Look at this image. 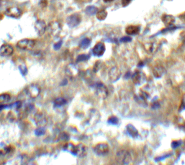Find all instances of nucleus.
Listing matches in <instances>:
<instances>
[{
  "mask_svg": "<svg viewBox=\"0 0 185 165\" xmlns=\"http://www.w3.org/2000/svg\"><path fill=\"white\" fill-rule=\"evenodd\" d=\"M39 92H40L39 89L35 85L30 86V87L29 88L28 92L30 94V96H32L33 97H37L39 94Z\"/></svg>",
  "mask_w": 185,
  "mask_h": 165,
  "instance_id": "16",
  "label": "nucleus"
},
{
  "mask_svg": "<svg viewBox=\"0 0 185 165\" xmlns=\"http://www.w3.org/2000/svg\"><path fill=\"white\" fill-rule=\"evenodd\" d=\"M116 160L119 164H129L131 161V155L129 152L126 151H121L117 153Z\"/></svg>",
  "mask_w": 185,
  "mask_h": 165,
  "instance_id": "2",
  "label": "nucleus"
},
{
  "mask_svg": "<svg viewBox=\"0 0 185 165\" xmlns=\"http://www.w3.org/2000/svg\"><path fill=\"white\" fill-rule=\"evenodd\" d=\"M61 45H62V41H59V43H58L57 44L54 45V47L55 50H59L61 46Z\"/></svg>",
  "mask_w": 185,
  "mask_h": 165,
  "instance_id": "27",
  "label": "nucleus"
},
{
  "mask_svg": "<svg viewBox=\"0 0 185 165\" xmlns=\"http://www.w3.org/2000/svg\"><path fill=\"white\" fill-rule=\"evenodd\" d=\"M105 2H112L114 0H103Z\"/></svg>",
  "mask_w": 185,
  "mask_h": 165,
  "instance_id": "31",
  "label": "nucleus"
},
{
  "mask_svg": "<svg viewBox=\"0 0 185 165\" xmlns=\"http://www.w3.org/2000/svg\"><path fill=\"white\" fill-rule=\"evenodd\" d=\"M94 151L97 155H105L107 154L109 151V147L107 143H101L95 146Z\"/></svg>",
  "mask_w": 185,
  "mask_h": 165,
  "instance_id": "5",
  "label": "nucleus"
},
{
  "mask_svg": "<svg viewBox=\"0 0 185 165\" xmlns=\"http://www.w3.org/2000/svg\"><path fill=\"white\" fill-rule=\"evenodd\" d=\"M10 96L8 94H2L0 95V102H4L9 101Z\"/></svg>",
  "mask_w": 185,
  "mask_h": 165,
  "instance_id": "24",
  "label": "nucleus"
},
{
  "mask_svg": "<svg viewBox=\"0 0 185 165\" xmlns=\"http://www.w3.org/2000/svg\"><path fill=\"white\" fill-rule=\"evenodd\" d=\"M13 52V47L10 44H4L0 47V55L2 57H9Z\"/></svg>",
  "mask_w": 185,
  "mask_h": 165,
  "instance_id": "6",
  "label": "nucleus"
},
{
  "mask_svg": "<svg viewBox=\"0 0 185 165\" xmlns=\"http://www.w3.org/2000/svg\"><path fill=\"white\" fill-rule=\"evenodd\" d=\"M34 28L37 34L39 35H42L45 32L46 29V24L44 20H38L35 23Z\"/></svg>",
  "mask_w": 185,
  "mask_h": 165,
  "instance_id": "9",
  "label": "nucleus"
},
{
  "mask_svg": "<svg viewBox=\"0 0 185 165\" xmlns=\"http://www.w3.org/2000/svg\"><path fill=\"white\" fill-rule=\"evenodd\" d=\"M81 16L79 14L74 13L67 17L66 23L70 27H76L81 23Z\"/></svg>",
  "mask_w": 185,
  "mask_h": 165,
  "instance_id": "4",
  "label": "nucleus"
},
{
  "mask_svg": "<svg viewBox=\"0 0 185 165\" xmlns=\"http://www.w3.org/2000/svg\"><path fill=\"white\" fill-rule=\"evenodd\" d=\"M108 13L105 10H101L96 13V17L98 20L103 21L107 17Z\"/></svg>",
  "mask_w": 185,
  "mask_h": 165,
  "instance_id": "18",
  "label": "nucleus"
},
{
  "mask_svg": "<svg viewBox=\"0 0 185 165\" xmlns=\"http://www.w3.org/2000/svg\"><path fill=\"white\" fill-rule=\"evenodd\" d=\"M140 31V27L136 26H133V25L129 26L125 29L126 33L128 35H134L138 34Z\"/></svg>",
  "mask_w": 185,
  "mask_h": 165,
  "instance_id": "11",
  "label": "nucleus"
},
{
  "mask_svg": "<svg viewBox=\"0 0 185 165\" xmlns=\"http://www.w3.org/2000/svg\"><path fill=\"white\" fill-rule=\"evenodd\" d=\"M49 30L53 34H57L61 30L60 26L57 22H52L49 25Z\"/></svg>",
  "mask_w": 185,
  "mask_h": 165,
  "instance_id": "13",
  "label": "nucleus"
},
{
  "mask_svg": "<svg viewBox=\"0 0 185 165\" xmlns=\"http://www.w3.org/2000/svg\"><path fill=\"white\" fill-rule=\"evenodd\" d=\"M121 76V72L119 70V69L116 68H111V70L109 72V77L110 79H111L114 81H117L119 79V78Z\"/></svg>",
  "mask_w": 185,
  "mask_h": 165,
  "instance_id": "10",
  "label": "nucleus"
},
{
  "mask_svg": "<svg viewBox=\"0 0 185 165\" xmlns=\"http://www.w3.org/2000/svg\"><path fill=\"white\" fill-rule=\"evenodd\" d=\"M105 51V46L103 43H98L96 44L92 49L93 54L96 57H101L104 53Z\"/></svg>",
  "mask_w": 185,
  "mask_h": 165,
  "instance_id": "8",
  "label": "nucleus"
},
{
  "mask_svg": "<svg viewBox=\"0 0 185 165\" xmlns=\"http://www.w3.org/2000/svg\"><path fill=\"white\" fill-rule=\"evenodd\" d=\"M141 77V73L137 72L135 73L134 74L132 75V81H133L134 82L135 84H140L141 81V79H140V78Z\"/></svg>",
  "mask_w": 185,
  "mask_h": 165,
  "instance_id": "20",
  "label": "nucleus"
},
{
  "mask_svg": "<svg viewBox=\"0 0 185 165\" xmlns=\"http://www.w3.org/2000/svg\"><path fill=\"white\" fill-rule=\"evenodd\" d=\"M108 122L110 123L111 125H117L119 122V120L117 117L115 116H111L108 120Z\"/></svg>",
  "mask_w": 185,
  "mask_h": 165,
  "instance_id": "23",
  "label": "nucleus"
},
{
  "mask_svg": "<svg viewBox=\"0 0 185 165\" xmlns=\"http://www.w3.org/2000/svg\"><path fill=\"white\" fill-rule=\"evenodd\" d=\"M97 90L98 94L101 97L105 98L107 97L108 94V90L107 88L102 83L98 84Z\"/></svg>",
  "mask_w": 185,
  "mask_h": 165,
  "instance_id": "12",
  "label": "nucleus"
},
{
  "mask_svg": "<svg viewBox=\"0 0 185 165\" xmlns=\"http://www.w3.org/2000/svg\"><path fill=\"white\" fill-rule=\"evenodd\" d=\"M35 41L30 39H24L19 41L17 43V47L24 50H30L33 48Z\"/></svg>",
  "mask_w": 185,
  "mask_h": 165,
  "instance_id": "3",
  "label": "nucleus"
},
{
  "mask_svg": "<svg viewBox=\"0 0 185 165\" xmlns=\"http://www.w3.org/2000/svg\"><path fill=\"white\" fill-rule=\"evenodd\" d=\"M45 133V131L43 128H40L37 129V130H36L35 131V134L36 135L38 136H40V135H44Z\"/></svg>",
  "mask_w": 185,
  "mask_h": 165,
  "instance_id": "26",
  "label": "nucleus"
},
{
  "mask_svg": "<svg viewBox=\"0 0 185 165\" xmlns=\"http://www.w3.org/2000/svg\"><path fill=\"white\" fill-rule=\"evenodd\" d=\"M131 0H122V4L123 6H125V5H127Z\"/></svg>",
  "mask_w": 185,
  "mask_h": 165,
  "instance_id": "30",
  "label": "nucleus"
},
{
  "mask_svg": "<svg viewBox=\"0 0 185 165\" xmlns=\"http://www.w3.org/2000/svg\"><path fill=\"white\" fill-rule=\"evenodd\" d=\"M47 4V0H41L40 5L42 7H46Z\"/></svg>",
  "mask_w": 185,
  "mask_h": 165,
  "instance_id": "29",
  "label": "nucleus"
},
{
  "mask_svg": "<svg viewBox=\"0 0 185 165\" xmlns=\"http://www.w3.org/2000/svg\"><path fill=\"white\" fill-rule=\"evenodd\" d=\"M67 101L64 98H58L54 101V105L57 107H61L65 104Z\"/></svg>",
  "mask_w": 185,
  "mask_h": 165,
  "instance_id": "19",
  "label": "nucleus"
},
{
  "mask_svg": "<svg viewBox=\"0 0 185 165\" xmlns=\"http://www.w3.org/2000/svg\"><path fill=\"white\" fill-rule=\"evenodd\" d=\"M131 40V37H122L121 39V41L122 42H129Z\"/></svg>",
  "mask_w": 185,
  "mask_h": 165,
  "instance_id": "28",
  "label": "nucleus"
},
{
  "mask_svg": "<svg viewBox=\"0 0 185 165\" xmlns=\"http://www.w3.org/2000/svg\"><path fill=\"white\" fill-rule=\"evenodd\" d=\"M64 149L70 152L73 155H76L78 157L83 158L88 153L87 147L83 143H79L78 145H73L72 143H69L65 145Z\"/></svg>",
  "mask_w": 185,
  "mask_h": 165,
  "instance_id": "1",
  "label": "nucleus"
},
{
  "mask_svg": "<svg viewBox=\"0 0 185 165\" xmlns=\"http://www.w3.org/2000/svg\"><path fill=\"white\" fill-rule=\"evenodd\" d=\"M162 20L163 21V23L166 25L170 26L174 22L175 19L171 15H165L164 17L162 18Z\"/></svg>",
  "mask_w": 185,
  "mask_h": 165,
  "instance_id": "17",
  "label": "nucleus"
},
{
  "mask_svg": "<svg viewBox=\"0 0 185 165\" xmlns=\"http://www.w3.org/2000/svg\"><path fill=\"white\" fill-rule=\"evenodd\" d=\"M88 59V55H86L85 54H81L78 57L77 61H86Z\"/></svg>",
  "mask_w": 185,
  "mask_h": 165,
  "instance_id": "25",
  "label": "nucleus"
},
{
  "mask_svg": "<svg viewBox=\"0 0 185 165\" xmlns=\"http://www.w3.org/2000/svg\"><path fill=\"white\" fill-rule=\"evenodd\" d=\"M35 122L37 124L39 125H44L46 123V118L44 115L42 114H37L35 116Z\"/></svg>",
  "mask_w": 185,
  "mask_h": 165,
  "instance_id": "14",
  "label": "nucleus"
},
{
  "mask_svg": "<svg viewBox=\"0 0 185 165\" xmlns=\"http://www.w3.org/2000/svg\"><path fill=\"white\" fill-rule=\"evenodd\" d=\"M86 13L89 15H93L97 12V8L94 6H89L86 8Z\"/></svg>",
  "mask_w": 185,
  "mask_h": 165,
  "instance_id": "21",
  "label": "nucleus"
},
{
  "mask_svg": "<svg viewBox=\"0 0 185 165\" xmlns=\"http://www.w3.org/2000/svg\"><path fill=\"white\" fill-rule=\"evenodd\" d=\"M5 14L9 17L19 18L22 15V12L17 7H12L7 9L5 12Z\"/></svg>",
  "mask_w": 185,
  "mask_h": 165,
  "instance_id": "7",
  "label": "nucleus"
},
{
  "mask_svg": "<svg viewBox=\"0 0 185 165\" xmlns=\"http://www.w3.org/2000/svg\"><path fill=\"white\" fill-rule=\"evenodd\" d=\"M90 44H91V41L88 38H86L81 41L80 44V46L83 49H86L90 46Z\"/></svg>",
  "mask_w": 185,
  "mask_h": 165,
  "instance_id": "22",
  "label": "nucleus"
},
{
  "mask_svg": "<svg viewBox=\"0 0 185 165\" xmlns=\"http://www.w3.org/2000/svg\"><path fill=\"white\" fill-rule=\"evenodd\" d=\"M127 129L128 134L130 136H131V137L135 138L138 135L137 130L135 128L134 126H133L132 125H128L127 126Z\"/></svg>",
  "mask_w": 185,
  "mask_h": 165,
  "instance_id": "15",
  "label": "nucleus"
}]
</instances>
